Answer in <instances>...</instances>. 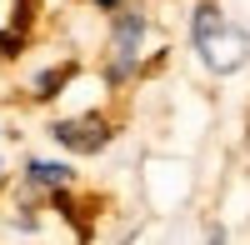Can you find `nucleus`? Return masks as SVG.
Returning a JSON list of instances; mask_svg holds the SVG:
<instances>
[{"label":"nucleus","mask_w":250,"mask_h":245,"mask_svg":"<svg viewBox=\"0 0 250 245\" xmlns=\"http://www.w3.org/2000/svg\"><path fill=\"white\" fill-rule=\"evenodd\" d=\"M195 50H200V60L210 70H240L245 60H250V30H240V25H230L210 0L195 10Z\"/></svg>","instance_id":"f257e3e1"},{"label":"nucleus","mask_w":250,"mask_h":245,"mask_svg":"<svg viewBox=\"0 0 250 245\" xmlns=\"http://www.w3.org/2000/svg\"><path fill=\"white\" fill-rule=\"evenodd\" d=\"M140 35H145V15L140 10H125L115 20V40H110V80H125L135 70V60H140Z\"/></svg>","instance_id":"f03ea898"},{"label":"nucleus","mask_w":250,"mask_h":245,"mask_svg":"<svg viewBox=\"0 0 250 245\" xmlns=\"http://www.w3.org/2000/svg\"><path fill=\"white\" fill-rule=\"evenodd\" d=\"M50 135L60 140V145H70V150H100L110 140V130L100 125V120H60V125H50Z\"/></svg>","instance_id":"7ed1b4c3"},{"label":"nucleus","mask_w":250,"mask_h":245,"mask_svg":"<svg viewBox=\"0 0 250 245\" xmlns=\"http://www.w3.org/2000/svg\"><path fill=\"white\" fill-rule=\"evenodd\" d=\"M30 180L35 185H70V165H60V160H30Z\"/></svg>","instance_id":"20e7f679"},{"label":"nucleus","mask_w":250,"mask_h":245,"mask_svg":"<svg viewBox=\"0 0 250 245\" xmlns=\"http://www.w3.org/2000/svg\"><path fill=\"white\" fill-rule=\"evenodd\" d=\"M95 5H120V0H95Z\"/></svg>","instance_id":"39448f33"}]
</instances>
